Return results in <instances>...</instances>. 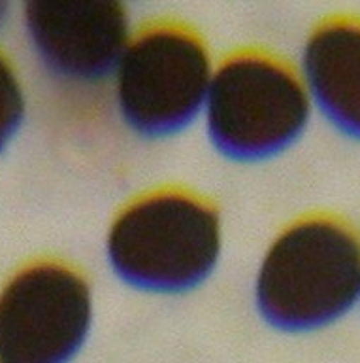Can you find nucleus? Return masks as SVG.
Returning <instances> with one entry per match:
<instances>
[{
	"label": "nucleus",
	"instance_id": "f257e3e1",
	"mask_svg": "<svg viewBox=\"0 0 360 363\" xmlns=\"http://www.w3.org/2000/svg\"><path fill=\"white\" fill-rule=\"evenodd\" d=\"M360 297V238L339 218L315 214L285 227L262 257L255 305L283 333L315 331Z\"/></svg>",
	"mask_w": 360,
	"mask_h": 363
},
{
	"label": "nucleus",
	"instance_id": "f03ea898",
	"mask_svg": "<svg viewBox=\"0 0 360 363\" xmlns=\"http://www.w3.org/2000/svg\"><path fill=\"white\" fill-rule=\"evenodd\" d=\"M106 257L113 274L130 288L158 295L191 291L219 263V212L194 193H147L115 216Z\"/></svg>",
	"mask_w": 360,
	"mask_h": 363
},
{
	"label": "nucleus",
	"instance_id": "7ed1b4c3",
	"mask_svg": "<svg viewBox=\"0 0 360 363\" xmlns=\"http://www.w3.org/2000/svg\"><path fill=\"white\" fill-rule=\"evenodd\" d=\"M311 99L291 65L265 51L221 62L204 104L206 133L221 155L255 163L289 150L310 123Z\"/></svg>",
	"mask_w": 360,
	"mask_h": 363
},
{
	"label": "nucleus",
	"instance_id": "20e7f679",
	"mask_svg": "<svg viewBox=\"0 0 360 363\" xmlns=\"http://www.w3.org/2000/svg\"><path fill=\"white\" fill-rule=\"evenodd\" d=\"M214 70L197 30L178 21L140 28L113 74V99L123 123L146 138L187 129L204 112Z\"/></svg>",
	"mask_w": 360,
	"mask_h": 363
},
{
	"label": "nucleus",
	"instance_id": "39448f33",
	"mask_svg": "<svg viewBox=\"0 0 360 363\" xmlns=\"http://www.w3.org/2000/svg\"><path fill=\"white\" fill-rule=\"evenodd\" d=\"M91 322L83 274L64 261H30L0 288V363H70Z\"/></svg>",
	"mask_w": 360,
	"mask_h": 363
},
{
	"label": "nucleus",
	"instance_id": "423d86ee",
	"mask_svg": "<svg viewBox=\"0 0 360 363\" xmlns=\"http://www.w3.org/2000/svg\"><path fill=\"white\" fill-rule=\"evenodd\" d=\"M23 25L45 72L70 85L113 78L130 42L129 11L112 0L28 2Z\"/></svg>",
	"mask_w": 360,
	"mask_h": 363
},
{
	"label": "nucleus",
	"instance_id": "0eeeda50",
	"mask_svg": "<svg viewBox=\"0 0 360 363\" xmlns=\"http://www.w3.org/2000/svg\"><path fill=\"white\" fill-rule=\"evenodd\" d=\"M304 84L330 123L360 140V16L323 19L306 40Z\"/></svg>",
	"mask_w": 360,
	"mask_h": 363
},
{
	"label": "nucleus",
	"instance_id": "6e6552de",
	"mask_svg": "<svg viewBox=\"0 0 360 363\" xmlns=\"http://www.w3.org/2000/svg\"><path fill=\"white\" fill-rule=\"evenodd\" d=\"M27 113V101L21 78L13 62L0 50V152L21 129Z\"/></svg>",
	"mask_w": 360,
	"mask_h": 363
},
{
	"label": "nucleus",
	"instance_id": "1a4fd4ad",
	"mask_svg": "<svg viewBox=\"0 0 360 363\" xmlns=\"http://www.w3.org/2000/svg\"><path fill=\"white\" fill-rule=\"evenodd\" d=\"M4 16H6V4H2V2H0V23H2Z\"/></svg>",
	"mask_w": 360,
	"mask_h": 363
}]
</instances>
